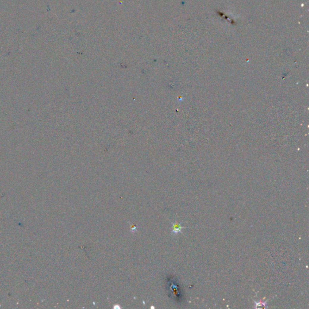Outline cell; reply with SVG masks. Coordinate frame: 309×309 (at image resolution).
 Wrapping results in <instances>:
<instances>
[{"label": "cell", "mask_w": 309, "mask_h": 309, "mask_svg": "<svg viewBox=\"0 0 309 309\" xmlns=\"http://www.w3.org/2000/svg\"><path fill=\"white\" fill-rule=\"evenodd\" d=\"M184 228H186V227H182L181 225V224L180 223H178V222L173 223L171 234L173 235H176L179 233H182V229H184Z\"/></svg>", "instance_id": "cell-1"}, {"label": "cell", "mask_w": 309, "mask_h": 309, "mask_svg": "<svg viewBox=\"0 0 309 309\" xmlns=\"http://www.w3.org/2000/svg\"><path fill=\"white\" fill-rule=\"evenodd\" d=\"M268 300L265 301H254V308H258V309H265V308H267L268 307Z\"/></svg>", "instance_id": "cell-2"}]
</instances>
